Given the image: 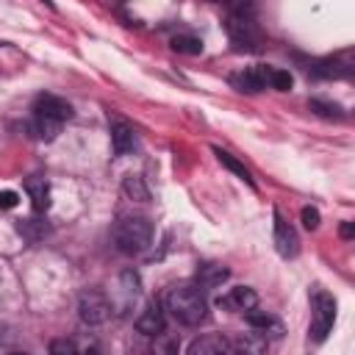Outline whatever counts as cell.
<instances>
[{"instance_id": "603a6c76", "label": "cell", "mask_w": 355, "mask_h": 355, "mask_svg": "<svg viewBox=\"0 0 355 355\" xmlns=\"http://www.w3.org/2000/svg\"><path fill=\"white\" fill-rule=\"evenodd\" d=\"M50 355H78V347L72 338H55L50 344Z\"/></svg>"}, {"instance_id": "5b68a950", "label": "cell", "mask_w": 355, "mask_h": 355, "mask_svg": "<svg viewBox=\"0 0 355 355\" xmlns=\"http://www.w3.org/2000/svg\"><path fill=\"white\" fill-rule=\"evenodd\" d=\"M269 72H272V67H261V64L258 67H247V69L230 75V86L244 92V94H258V92H263L269 86Z\"/></svg>"}, {"instance_id": "5bb4252c", "label": "cell", "mask_w": 355, "mask_h": 355, "mask_svg": "<svg viewBox=\"0 0 355 355\" xmlns=\"http://www.w3.org/2000/svg\"><path fill=\"white\" fill-rule=\"evenodd\" d=\"M230 277V269L222 263H200L197 266V288H216Z\"/></svg>"}, {"instance_id": "d4e9b609", "label": "cell", "mask_w": 355, "mask_h": 355, "mask_svg": "<svg viewBox=\"0 0 355 355\" xmlns=\"http://www.w3.org/2000/svg\"><path fill=\"white\" fill-rule=\"evenodd\" d=\"M17 202H19V194L17 191H11V189L0 191V208H14Z\"/></svg>"}, {"instance_id": "cb8c5ba5", "label": "cell", "mask_w": 355, "mask_h": 355, "mask_svg": "<svg viewBox=\"0 0 355 355\" xmlns=\"http://www.w3.org/2000/svg\"><path fill=\"white\" fill-rule=\"evenodd\" d=\"M302 225L308 230H316L319 227V211L316 208H302Z\"/></svg>"}, {"instance_id": "4fadbf2b", "label": "cell", "mask_w": 355, "mask_h": 355, "mask_svg": "<svg viewBox=\"0 0 355 355\" xmlns=\"http://www.w3.org/2000/svg\"><path fill=\"white\" fill-rule=\"evenodd\" d=\"M111 147H114V155H128L136 147V130L128 122L116 119L111 125Z\"/></svg>"}, {"instance_id": "4316f807", "label": "cell", "mask_w": 355, "mask_h": 355, "mask_svg": "<svg viewBox=\"0 0 355 355\" xmlns=\"http://www.w3.org/2000/svg\"><path fill=\"white\" fill-rule=\"evenodd\" d=\"M86 355H100V349H89V352H86Z\"/></svg>"}, {"instance_id": "83f0119b", "label": "cell", "mask_w": 355, "mask_h": 355, "mask_svg": "<svg viewBox=\"0 0 355 355\" xmlns=\"http://www.w3.org/2000/svg\"><path fill=\"white\" fill-rule=\"evenodd\" d=\"M8 355H28V352H8Z\"/></svg>"}, {"instance_id": "7a4b0ae2", "label": "cell", "mask_w": 355, "mask_h": 355, "mask_svg": "<svg viewBox=\"0 0 355 355\" xmlns=\"http://www.w3.org/2000/svg\"><path fill=\"white\" fill-rule=\"evenodd\" d=\"M153 241V222L147 216H119L114 225V244L125 255H139Z\"/></svg>"}, {"instance_id": "52a82bcc", "label": "cell", "mask_w": 355, "mask_h": 355, "mask_svg": "<svg viewBox=\"0 0 355 355\" xmlns=\"http://www.w3.org/2000/svg\"><path fill=\"white\" fill-rule=\"evenodd\" d=\"M227 33H230V42H233L239 50H255V47H258L255 22L247 19V17H230V19H227Z\"/></svg>"}, {"instance_id": "3957f363", "label": "cell", "mask_w": 355, "mask_h": 355, "mask_svg": "<svg viewBox=\"0 0 355 355\" xmlns=\"http://www.w3.org/2000/svg\"><path fill=\"white\" fill-rule=\"evenodd\" d=\"M333 322H336V300L322 291V288H313L311 294V341H324L327 333L333 330Z\"/></svg>"}, {"instance_id": "d6986e66", "label": "cell", "mask_w": 355, "mask_h": 355, "mask_svg": "<svg viewBox=\"0 0 355 355\" xmlns=\"http://www.w3.org/2000/svg\"><path fill=\"white\" fill-rule=\"evenodd\" d=\"M214 153H216V158H219V164H222V166H227V169H230L233 175H239L241 180H247V183H252V178H250V172H247V166H244L241 161H236V158H233V155H230L227 150H219V147H214Z\"/></svg>"}, {"instance_id": "ba28073f", "label": "cell", "mask_w": 355, "mask_h": 355, "mask_svg": "<svg viewBox=\"0 0 355 355\" xmlns=\"http://www.w3.org/2000/svg\"><path fill=\"white\" fill-rule=\"evenodd\" d=\"M216 305L225 308V311L247 313V311H252V308L258 305V294H255L250 286H236V288H230L227 294H222V297L216 300Z\"/></svg>"}, {"instance_id": "ffe728a7", "label": "cell", "mask_w": 355, "mask_h": 355, "mask_svg": "<svg viewBox=\"0 0 355 355\" xmlns=\"http://www.w3.org/2000/svg\"><path fill=\"white\" fill-rule=\"evenodd\" d=\"M172 50L175 53H186V55H200L202 53V42L197 36H175L172 39Z\"/></svg>"}, {"instance_id": "44dd1931", "label": "cell", "mask_w": 355, "mask_h": 355, "mask_svg": "<svg viewBox=\"0 0 355 355\" xmlns=\"http://www.w3.org/2000/svg\"><path fill=\"white\" fill-rule=\"evenodd\" d=\"M308 105H311V111H313V114H319V116H324V119H341V116H344V114H341V105H336V103L311 100Z\"/></svg>"}, {"instance_id": "8fae6325", "label": "cell", "mask_w": 355, "mask_h": 355, "mask_svg": "<svg viewBox=\"0 0 355 355\" xmlns=\"http://www.w3.org/2000/svg\"><path fill=\"white\" fill-rule=\"evenodd\" d=\"M247 316V322H250V327L252 330H261L258 336H272V338H280L283 336V324L269 313V311H258V308H252V311H247L244 313Z\"/></svg>"}, {"instance_id": "30bf717a", "label": "cell", "mask_w": 355, "mask_h": 355, "mask_svg": "<svg viewBox=\"0 0 355 355\" xmlns=\"http://www.w3.org/2000/svg\"><path fill=\"white\" fill-rule=\"evenodd\" d=\"M136 330L144 333V336H158V333H164V308H161L158 300H150V302L141 308V313L136 316Z\"/></svg>"}, {"instance_id": "277c9868", "label": "cell", "mask_w": 355, "mask_h": 355, "mask_svg": "<svg viewBox=\"0 0 355 355\" xmlns=\"http://www.w3.org/2000/svg\"><path fill=\"white\" fill-rule=\"evenodd\" d=\"M111 313H114V305H111V300L103 294V291H83L80 294V300H78V316H80V322H86V324H103V322H108L111 319Z\"/></svg>"}, {"instance_id": "2e32d148", "label": "cell", "mask_w": 355, "mask_h": 355, "mask_svg": "<svg viewBox=\"0 0 355 355\" xmlns=\"http://www.w3.org/2000/svg\"><path fill=\"white\" fill-rule=\"evenodd\" d=\"M25 191H28V197H31L36 211H47L50 208V183L44 178H39V175L28 178L25 180Z\"/></svg>"}, {"instance_id": "7c38bea8", "label": "cell", "mask_w": 355, "mask_h": 355, "mask_svg": "<svg viewBox=\"0 0 355 355\" xmlns=\"http://www.w3.org/2000/svg\"><path fill=\"white\" fill-rule=\"evenodd\" d=\"M230 347H227V338L225 336H216V333H208V336H200L189 344V352L186 355H227Z\"/></svg>"}, {"instance_id": "484cf974", "label": "cell", "mask_w": 355, "mask_h": 355, "mask_svg": "<svg viewBox=\"0 0 355 355\" xmlns=\"http://www.w3.org/2000/svg\"><path fill=\"white\" fill-rule=\"evenodd\" d=\"M338 233H341V239H352V236H355V225H352V222H344Z\"/></svg>"}, {"instance_id": "6da1fadb", "label": "cell", "mask_w": 355, "mask_h": 355, "mask_svg": "<svg viewBox=\"0 0 355 355\" xmlns=\"http://www.w3.org/2000/svg\"><path fill=\"white\" fill-rule=\"evenodd\" d=\"M166 311L186 327H194L200 322H205L208 316V302L202 297V288H197L194 283H178L166 291Z\"/></svg>"}, {"instance_id": "9a60e30c", "label": "cell", "mask_w": 355, "mask_h": 355, "mask_svg": "<svg viewBox=\"0 0 355 355\" xmlns=\"http://www.w3.org/2000/svg\"><path fill=\"white\" fill-rule=\"evenodd\" d=\"M230 355H269V347H266V338L258 336V333H244L233 341L230 347Z\"/></svg>"}, {"instance_id": "e0dca14e", "label": "cell", "mask_w": 355, "mask_h": 355, "mask_svg": "<svg viewBox=\"0 0 355 355\" xmlns=\"http://www.w3.org/2000/svg\"><path fill=\"white\" fill-rule=\"evenodd\" d=\"M122 191H125L128 200H136V202H147V200H150V191H147L141 175H125V180H122Z\"/></svg>"}, {"instance_id": "9c48e42d", "label": "cell", "mask_w": 355, "mask_h": 355, "mask_svg": "<svg viewBox=\"0 0 355 355\" xmlns=\"http://www.w3.org/2000/svg\"><path fill=\"white\" fill-rule=\"evenodd\" d=\"M275 247L283 258H294L300 252V239H297L294 227L280 214H275Z\"/></svg>"}, {"instance_id": "8992f818", "label": "cell", "mask_w": 355, "mask_h": 355, "mask_svg": "<svg viewBox=\"0 0 355 355\" xmlns=\"http://www.w3.org/2000/svg\"><path fill=\"white\" fill-rule=\"evenodd\" d=\"M33 116H42V119H53V122H67L72 116V105L55 94H39L33 100Z\"/></svg>"}, {"instance_id": "ac0fdd59", "label": "cell", "mask_w": 355, "mask_h": 355, "mask_svg": "<svg viewBox=\"0 0 355 355\" xmlns=\"http://www.w3.org/2000/svg\"><path fill=\"white\" fill-rule=\"evenodd\" d=\"M150 355H180V341L172 333H158L153 336V347Z\"/></svg>"}, {"instance_id": "7402d4cb", "label": "cell", "mask_w": 355, "mask_h": 355, "mask_svg": "<svg viewBox=\"0 0 355 355\" xmlns=\"http://www.w3.org/2000/svg\"><path fill=\"white\" fill-rule=\"evenodd\" d=\"M291 83H294V78H291L286 69H275V67H272V72H269V86H272V89H277V92H288Z\"/></svg>"}]
</instances>
